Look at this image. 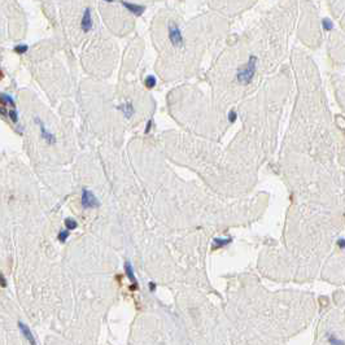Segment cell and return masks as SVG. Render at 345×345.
<instances>
[{
    "label": "cell",
    "mask_w": 345,
    "mask_h": 345,
    "mask_svg": "<svg viewBox=\"0 0 345 345\" xmlns=\"http://www.w3.org/2000/svg\"><path fill=\"white\" fill-rule=\"evenodd\" d=\"M42 135H43V138H46V139H47V140H48V142H51V140H52V142H53V135H51V134H48V133H47V131H46V129H44V127H43V126H42Z\"/></svg>",
    "instance_id": "cell-15"
},
{
    "label": "cell",
    "mask_w": 345,
    "mask_h": 345,
    "mask_svg": "<svg viewBox=\"0 0 345 345\" xmlns=\"http://www.w3.org/2000/svg\"><path fill=\"white\" fill-rule=\"evenodd\" d=\"M104 2H107V3H112L113 0H104Z\"/></svg>",
    "instance_id": "cell-20"
},
{
    "label": "cell",
    "mask_w": 345,
    "mask_h": 345,
    "mask_svg": "<svg viewBox=\"0 0 345 345\" xmlns=\"http://www.w3.org/2000/svg\"><path fill=\"white\" fill-rule=\"evenodd\" d=\"M82 205L84 208H96V207H99V201H98L96 197L92 195V192H90L89 189H83Z\"/></svg>",
    "instance_id": "cell-3"
},
{
    "label": "cell",
    "mask_w": 345,
    "mask_h": 345,
    "mask_svg": "<svg viewBox=\"0 0 345 345\" xmlns=\"http://www.w3.org/2000/svg\"><path fill=\"white\" fill-rule=\"evenodd\" d=\"M18 326H20V329H21V332H22V334H24V336L26 337V339H27L29 341H30L31 344H35V340H34V336H33V334L30 332V329H29V328H27V327H26V326L24 325V323H21V322L18 323Z\"/></svg>",
    "instance_id": "cell-6"
},
{
    "label": "cell",
    "mask_w": 345,
    "mask_h": 345,
    "mask_svg": "<svg viewBox=\"0 0 345 345\" xmlns=\"http://www.w3.org/2000/svg\"><path fill=\"white\" fill-rule=\"evenodd\" d=\"M322 26H323V29H325L326 31H331L332 29H334V24H332V21H329L328 18H325L322 21Z\"/></svg>",
    "instance_id": "cell-9"
},
{
    "label": "cell",
    "mask_w": 345,
    "mask_h": 345,
    "mask_svg": "<svg viewBox=\"0 0 345 345\" xmlns=\"http://www.w3.org/2000/svg\"><path fill=\"white\" fill-rule=\"evenodd\" d=\"M145 86L148 87V89H152V87L156 86V78L153 75H149L145 78Z\"/></svg>",
    "instance_id": "cell-10"
},
{
    "label": "cell",
    "mask_w": 345,
    "mask_h": 345,
    "mask_svg": "<svg viewBox=\"0 0 345 345\" xmlns=\"http://www.w3.org/2000/svg\"><path fill=\"white\" fill-rule=\"evenodd\" d=\"M167 30H169V39H170L171 44L175 47H182L183 46V35H182V31L178 27V25L174 22H170Z\"/></svg>",
    "instance_id": "cell-2"
},
{
    "label": "cell",
    "mask_w": 345,
    "mask_h": 345,
    "mask_svg": "<svg viewBox=\"0 0 345 345\" xmlns=\"http://www.w3.org/2000/svg\"><path fill=\"white\" fill-rule=\"evenodd\" d=\"M69 238V231H61L60 234H58V240L61 241V243H65L66 241V239Z\"/></svg>",
    "instance_id": "cell-12"
},
{
    "label": "cell",
    "mask_w": 345,
    "mask_h": 345,
    "mask_svg": "<svg viewBox=\"0 0 345 345\" xmlns=\"http://www.w3.org/2000/svg\"><path fill=\"white\" fill-rule=\"evenodd\" d=\"M156 288V285H155V283H151V291H153Z\"/></svg>",
    "instance_id": "cell-19"
},
{
    "label": "cell",
    "mask_w": 345,
    "mask_h": 345,
    "mask_svg": "<svg viewBox=\"0 0 345 345\" xmlns=\"http://www.w3.org/2000/svg\"><path fill=\"white\" fill-rule=\"evenodd\" d=\"M65 225H66L68 230H75L77 229V222L74 221V219H71V218H66V219H65Z\"/></svg>",
    "instance_id": "cell-11"
},
{
    "label": "cell",
    "mask_w": 345,
    "mask_h": 345,
    "mask_svg": "<svg viewBox=\"0 0 345 345\" xmlns=\"http://www.w3.org/2000/svg\"><path fill=\"white\" fill-rule=\"evenodd\" d=\"M230 241H231V238H229V239H214L213 243H214V248H221V247L227 245Z\"/></svg>",
    "instance_id": "cell-8"
},
{
    "label": "cell",
    "mask_w": 345,
    "mask_h": 345,
    "mask_svg": "<svg viewBox=\"0 0 345 345\" xmlns=\"http://www.w3.org/2000/svg\"><path fill=\"white\" fill-rule=\"evenodd\" d=\"M229 118H230V121H231V122H234L235 120H236V113H235L234 111H232V112H230V114H229Z\"/></svg>",
    "instance_id": "cell-16"
},
{
    "label": "cell",
    "mask_w": 345,
    "mask_h": 345,
    "mask_svg": "<svg viewBox=\"0 0 345 345\" xmlns=\"http://www.w3.org/2000/svg\"><path fill=\"white\" fill-rule=\"evenodd\" d=\"M122 5H123V7H125V8H126L127 11H130L131 13H134L135 16H140V14L143 13V11H144V8H143V7L138 5V4H131V3H126V2H122Z\"/></svg>",
    "instance_id": "cell-5"
},
{
    "label": "cell",
    "mask_w": 345,
    "mask_h": 345,
    "mask_svg": "<svg viewBox=\"0 0 345 345\" xmlns=\"http://www.w3.org/2000/svg\"><path fill=\"white\" fill-rule=\"evenodd\" d=\"M256 65H257V57L251 56L248 62L244 65L243 68L239 69L236 77H238V80L241 84H248L252 80V78L254 77V73H256Z\"/></svg>",
    "instance_id": "cell-1"
},
{
    "label": "cell",
    "mask_w": 345,
    "mask_h": 345,
    "mask_svg": "<svg viewBox=\"0 0 345 345\" xmlns=\"http://www.w3.org/2000/svg\"><path fill=\"white\" fill-rule=\"evenodd\" d=\"M125 271H126V275L129 276V279L131 280V283H133L135 287L138 285V282H136V279H135V276H134V271H133V267H131V265H130V262H126L125 263Z\"/></svg>",
    "instance_id": "cell-7"
},
{
    "label": "cell",
    "mask_w": 345,
    "mask_h": 345,
    "mask_svg": "<svg viewBox=\"0 0 345 345\" xmlns=\"http://www.w3.org/2000/svg\"><path fill=\"white\" fill-rule=\"evenodd\" d=\"M5 285H7V282H5V278H4L3 275H2V287L4 288V287H5Z\"/></svg>",
    "instance_id": "cell-17"
},
{
    "label": "cell",
    "mask_w": 345,
    "mask_h": 345,
    "mask_svg": "<svg viewBox=\"0 0 345 345\" xmlns=\"http://www.w3.org/2000/svg\"><path fill=\"white\" fill-rule=\"evenodd\" d=\"M123 112H126V117H130L131 114H133V112H134V108L131 107V104H127V105H125V108L122 109Z\"/></svg>",
    "instance_id": "cell-14"
},
{
    "label": "cell",
    "mask_w": 345,
    "mask_h": 345,
    "mask_svg": "<svg viewBox=\"0 0 345 345\" xmlns=\"http://www.w3.org/2000/svg\"><path fill=\"white\" fill-rule=\"evenodd\" d=\"M151 125H152V122H148V125H147V133L151 130Z\"/></svg>",
    "instance_id": "cell-18"
},
{
    "label": "cell",
    "mask_w": 345,
    "mask_h": 345,
    "mask_svg": "<svg viewBox=\"0 0 345 345\" xmlns=\"http://www.w3.org/2000/svg\"><path fill=\"white\" fill-rule=\"evenodd\" d=\"M93 24H92V16H91V11L89 8L84 9V13L82 16V21H80V27L84 33H89L92 29Z\"/></svg>",
    "instance_id": "cell-4"
},
{
    "label": "cell",
    "mask_w": 345,
    "mask_h": 345,
    "mask_svg": "<svg viewBox=\"0 0 345 345\" xmlns=\"http://www.w3.org/2000/svg\"><path fill=\"white\" fill-rule=\"evenodd\" d=\"M26 51H27V46L26 44H20V46L14 47V52H17V53H25Z\"/></svg>",
    "instance_id": "cell-13"
}]
</instances>
